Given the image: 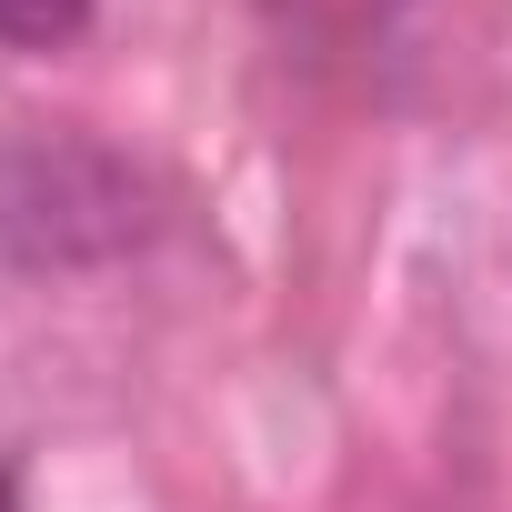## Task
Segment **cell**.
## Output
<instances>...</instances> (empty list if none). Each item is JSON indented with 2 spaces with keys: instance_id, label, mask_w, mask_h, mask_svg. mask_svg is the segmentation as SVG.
I'll return each instance as SVG.
<instances>
[{
  "instance_id": "cell-1",
  "label": "cell",
  "mask_w": 512,
  "mask_h": 512,
  "mask_svg": "<svg viewBox=\"0 0 512 512\" xmlns=\"http://www.w3.org/2000/svg\"><path fill=\"white\" fill-rule=\"evenodd\" d=\"M151 241L141 171L91 131H11L0 141V251L21 272H91Z\"/></svg>"
},
{
  "instance_id": "cell-2",
  "label": "cell",
  "mask_w": 512,
  "mask_h": 512,
  "mask_svg": "<svg viewBox=\"0 0 512 512\" xmlns=\"http://www.w3.org/2000/svg\"><path fill=\"white\" fill-rule=\"evenodd\" d=\"M91 31V0H0V51H61Z\"/></svg>"
},
{
  "instance_id": "cell-3",
  "label": "cell",
  "mask_w": 512,
  "mask_h": 512,
  "mask_svg": "<svg viewBox=\"0 0 512 512\" xmlns=\"http://www.w3.org/2000/svg\"><path fill=\"white\" fill-rule=\"evenodd\" d=\"M0 512H21V472L11 462H0Z\"/></svg>"
}]
</instances>
